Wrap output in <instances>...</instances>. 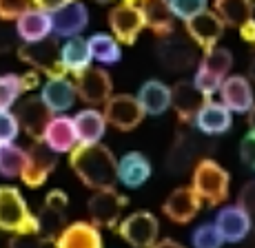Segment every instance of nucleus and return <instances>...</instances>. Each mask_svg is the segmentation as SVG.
I'll return each instance as SVG.
<instances>
[{
    "label": "nucleus",
    "mask_w": 255,
    "mask_h": 248,
    "mask_svg": "<svg viewBox=\"0 0 255 248\" xmlns=\"http://www.w3.org/2000/svg\"><path fill=\"white\" fill-rule=\"evenodd\" d=\"M78 144H98L107 131V120L98 109H82L73 115Z\"/></svg>",
    "instance_id": "obj_28"
},
{
    "label": "nucleus",
    "mask_w": 255,
    "mask_h": 248,
    "mask_svg": "<svg viewBox=\"0 0 255 248\" xmlns=\"http://www.w3.org/2000/svg\"><path fill=\"white\" fill-rule=\"evenodd\" d=\"M238 206L251 217V222L255 224V179L253 182H247L242 188H240L238 195Z\"/></svg>",
    "instance_id": "obj_39"
},
{
    "label": "nucleus",
    "mask_w": 255,
    "mask_h": 248,
    "mask_svg": "<svg viewBox=\"0 0 255 248\" xmlns=\"http://www.w3.org/2000/svg\"><path fill=\"white\" fill-rule=\"evenodd\" d=\"M20 133V126L18 120L11 111H0V147L4 144H13Z\"/></svg>",
    "instance_id": "obj_37"
},
{
    "label": "nucleus",
    "mask_w": 255,
    "mask_h": 248,
    "mask_svg": "<svg viewBox=\"0 0 255 248\" xmlns=\"http://www.w3.org/2000/svg\"><path fill=\"white\" fill-rule=\"evenodd\" d=\"M155 53H158V60L164 69L169 71H184L191 65H195V45L189 40L186 36L180 33H169L164 38H158V45H155Z\"/></svg>",
    "instance_id": "obj_9"
},
{
    "label": "nucleus",
    "mask_w": 255,
    "mask_h": 248,
    "mask_svg": "<svg viewBox=\"0 0 255 248\" xmlns=\"http://www.w3.org/2000/svg\"><path fill=\"white\" fill-rule=\"evenodd\" d=\"M135 98H138L144 115H162L171 106V86H166L160 80H146Z\"/></svg>",
    "instance_id": "obj_27"
},
{
    "label": "nucleus",
    "mask_w": 255,
    "mask_h": 248,
    "mask_svg": "<svg viewBox=\"0 0 255 248\" xmlns=\"http://www.w3.org/2000/svg\"><path fill=\"white\" fill-rule=\"evenodd\" d=\"M195 126H198L200 133L204 135H220L224 131L231 129L233 124V113L222 104V102L207 100V104L198 111L195 115Z\"/></svg>",
    "instance_id": "obj_24"
},
{
    "label": "nucleus",
    "mask_w": 255,
    "mask_h": 248,
    "mask_svg": "<svg viewBox=\"0 0 255 248\" xmlns=\"http://www.w3.org/2000/svg\"><path fill=\"white\" fill-rule=\"evenodd\" d=\"M118 235L131 248H151L158 242L160 222L151 211H135L118 224Z\"/></svg>",
    "instance_id": "obj_5"
},
{
    "label": "nucleus",
    "mask_w": 255,
    "mask_h": 248,
    "mask_svg": "<svg viewBox=\"0 0 255 248\" xmlns=\"http://www.w3.org/2000/svg\"><path fill=\"white\" fill-rule=\"evenodd\" d=\"M184 27H186V38H189L193 45L202 47L204 51L218 47V40L222 38L224 29H227L224 22L220 20L213 11H209V9H204L198 16L189 18V20L184 22Z\"/></svg>",
    "instance_id": "obj_14"
},
{
    "label": "nucleus",
    "mask_w": 255,
    "mask_h": 248,
    "mask_svg": "<svg viewBox=\"0 0 255 248\" xmlns=\"http://www.w3.org/2000/svg\"><path fill=\"white\" fill-rule=\"evenodd\" d=\"M76 95L82 102L91 106L105 104L107 100L114 95V82L111 76L100 67H89L87 71H82L80 76H76Z\"/></svg>",
    "instance_id": "obj_12"
},
{
    "label": "nucleus",
    "mask_w": 255,
    "mask_h": 248,
    "mask_svg": "<svg viewBox=\"0 0 255 248\" xmlns=\"http://www.w3.org/2000/svg\"><path fill=\"white\" fill-rule=\"evenodd\" d=\"M58 164V158L51 149H47L42 142H33L31 147L24 151V164L20 171V179L24 186L40 188L49 179Z\"/></svg>",
    "instance_id": "obj_8"
},
{
    "label": "nucleus",
    "mask_w": 255,
    "mask_h": 248,
    "mask_svg": "<svg viewBox=\"0 0 255 248\" xmlns=\"http://www.w3.org/2000/svg\"><path fill=\"white\" fill-rule=\"evenodd\" d=\"M102 115H105L107 124H111L118 131H133L135 126H140L142 120H144V111H142L138 98L131 93L111 95V98L105 102Z\"/></svg>",
    "instance_id": "obj_10"
},
{
    "label": "nucleus",
    "mask_w": 255,
    "mask_h": 248,
    "mask_svg": "<svg viewBox=\"0 0 255 248\" xmlns=\"http://www.w3.org/2000/svg\"><path fill=\"white\" fill-rule=\"evenodd\" d=\"M109 27L111 33L118 40V45H133L138 40L140 31L144 29V20L138 9V4H127L120 2L109 11Z\"/></svg>",
    "instance_id": "obj_13"
},
{
    "label": "nucleus",
    "mask_w": 255,
    "mask_h": 248,
    "mask_svg": "<svg viewBox=\"0 0 255 248\" xmlns=\"http://www.w3.org/2000/svg\"><path fill=\"white\" fill-rule=\"evenodd\" d=\"M207 2L209 0H169V7H171L173 18H182L186 22L189 18L202 13L207 9Z\"/></svg>",
    "instance_id": "obj_36"
},
{
    "label": "nucleus",
    "mask_w": 255,
    "mask_h": 248,
    "mask_svg": "<svg viewBox=\"0 0 255 248\" xmlns=\"http://www.w3.org/2000/svg\"><path fill=\"white\" fill-rule=\"evenodd\" d=\"M202 208V202L191 186H178L162 202V213L173 224H189Z\"/></svg>",
    "instance_id": "obj_15"
},
{
    "label": "nucleus",
    "mask_w": 255,
    "mask_h": 248,
    "mask_svg": "<svg viewBox=\"0 0 255 248\" xmlns=\"http://www.w3.org/2000/svg\"><path fill=\"white\" fill-rule=\"evenodd\" d=\"M91 60L93 58H91L89 45H87V40L80 36L69 38V40L60 47V62H62L65 74L80 76L82 71H87L91 67Z\"/></svg>",
    "instance_id": "obj_29"
},
{
    "label": "nucleus",
    "mask_w": 255,
    "mask_h": 248,
    "mask_svg": "<svg viewBox=\"0 0 255 248\" xmlns=\"http://www.w3.org/2000/svg\"><path fill=\"white\" fill-rule=\"evenodd\" d=\"M69 166L91 191H107L118 182V158L105 144H78L69 153Z\"/></svg>",
    "instance_id": "obj_1"
},
{
    "label": "nucleus",
    "mask_w": 255,
    "mask_h": 248,
    "mask_svg": "<svg viewBox=\"0 0 255 248\" xmlns=\"http://www.w3.org/2000/svg\"><path fill=\"white\" fill-rule=\"evenodd\" d=\"M87 25H89V11L80 0L65 4L51 13V33H56V36L76 38L85 31Z\"/></svg>",
    "instance_id": "obj_16"
},
{
    "label": "nucleus",
    "mask_w": 255,
    "mask_h": 248,
    "mask_svg": "<svg viewBox=\"0 0 255 248\" xmlns=\"http://www.w3.org/2000/svg\"><path fill=\"white\" fill-rule=\"evenodd\" d=\"M93 2H100V4H107V2H114V0H93Z\"/></svg>",
    "instance_id": "obj_49"
},
{
    "label": "nucleus",
    "mask_w": 255,
    "mask_h": 248,
    "mask_svg": "<svg viewBox=\"0 0 255 248\" xmlns=\"http://www.w3.org/2000/svg\"><path fill=\"white\" fill-rule=\"evenodd\" d=\"M16 120L18 126L33 140V142H42L47 124L51 122L53 113L45 106V102L40 100V95H27L18 102L16 106Z\"/></svg>",
    "instance_id": "obj_11"
},
{
    "label": "nucleus",
    "mask_w": 255,
    "mask_h": 248,
    "mask_svg": "<svg viewBox=\"0 0 255 248\" xmlns=\"http://www.w3.org/2000/svg\"><path fill=\"white\" fill-rule=\"evenodd\" d=\"M191 188L200 197L202 204L209 206H220L227 202L229 188H231V175L224 166H220L215 160L202 158L195 162L193 173H191Z\"/></svg>",
    "instance_id": "obj_2"
},
{
    "label": "nucleus",
    "mask_w": 255,
    "mask_h": 248,
    "mask_svg": "<svg viewBox=\"0 0 255 248\" xmlns=\"http://www.w3.org/2000/svg\"><path fill=\"white\" fill-rule=\"evenodd\" d=\"M71 2H76V0H33V7L42 9V11H47V13H53V11H58L60 7L71 4Z\"/></svg>",
    "instance_id": "obj_43"
},
{
    "label": "nucleus",
    "mask_w": 255,
    "mask_h": 248,
    "mask_svg": "<svg viewBox=\"0 0 255 248\" xmlns=\"http://www.w3.org/2000/svg\"><path fill=\"white\" fill-rule=\"evenodd\" d=\"M122 2H127V4H135V2H140V0H122Z\"/></svg>",
    "instance_id": "obj_50"
},
{
    "label": "nucleus",
    "mask_w": 255,
    "mask_h": 248,
    "mask_svg": "<svg viewBox=\"0 0 255 248\" xmlns=\"http://www.w3.org/2000/svg\"><path fill=\"white\" fill-rule=\"evenodd\" d=\"M247 118H249V129L255 131V102H253V106L247 111Z\"/></svg>",
    "instance_id": "obj_47"
},
{
    "label": "nucleus",
    "mask_w": 255,
    "mask_h": 248,
    "mask_svg": "<svg viewBox=\"0 0 255 248\" xmlns=\"http://www.w3.org/2000/svg\"><path fill=\"white\" fill-rule=\"evenodd\" d=\"M249 76H251V80L255 82V47H253V56H251V62H249Z\"/></svg>",
    "instance_id": "obj_48"
},
{
    "label": "nucleus",
    "mask_w": 255,
    "mask_h": 248,
    "mask_svg": "<svg viewBox=\"0 0 255 248\" xmlns=\"http://www.w3.org/2000/svg\"><path fill=\"white\" fill-rule=\"evenodd\" d=\"M215 16L224 22V27H240L253 18L255 0H215Z\"/></svg>",
    "instance_id": "obj_30"
},
{
    "label": "nucleus",
    "mask_w": 255,
    "mask_h": 248,
    "mask_svg": "<svg viewBox=\"0 0 255 248\" xmlns=\"http://www.w3.org/2000/svg\"><path fill=\"white\" fill-rule=\"evenodd\" d=\"M45 242L38 233H18V235H11L9 240V248H42Z\"/></svg>",
    "instance_id": "obj_41"
},
{
    "label": "nucleus",
    "mask_w": 255,
    "mask_h": 248,
    "mask_svg": "<svg viewBox=\"0 0 255 248\" xmlns=\"http://www.w3.org/2000/svg\"><path fill=\"white\" fill-rule=\"evenodd\" d=\"M24 164V149L16 144H4L0 147V175L4 177H20Z\"/></svg>",
    "instance_id": "obj_33"
},
{
    "label": "nucleus",
    "mask_w": 255,
    "mask_h": 248,
    "mask_svg": "<svg viewBox=\"0 0 255 248\" xmlns=\"http://www.w3.org/2000/svg\"><path fill=\"white\" fill-rule=\"evenodd\" d=\"M13 40H16V29L9 25V22L0 20V53L11 51Z\"/></svg>",
    "instance_id": "obj_42"
},
{
    "label": "nucleus",
    "mask_w": 255,
    "mask_h": 248,
    "mask_svg": "<svg viewBox=\"0 0 255 248\" xmlns=\"http://www.w3.org/2000/svg\"><path fill=\"white\" fill-rule=\"evenodd\" d=\"M42 144L51 149L53 153H71L78 147V135L73 118L69 115H53L51 122L47 124L45 135H42Z\"/></svg>",
    "instance_id": "obj_22"
},
{
    "label": "nucleus",
    "mask_w": 255,
    "mask_h": 248,
    "mask_svg": "<svg viewBox=\"0 0 255 248\" xmlns=\"http://www.w3.org/2000/svg\"><path fill=\"white\" fill-rule=\"evenodd\" d=\"M231 67H233V53L227 47H213V49L204 51V58L200 62L198 71L215 78L218 82H224V78L229 76Z\"/></svg>",
    "instance_id": "obj_31"
},
{
    "label": "nucleus",
    "mask_w": 255,
    "mask_h": 248,
    "mask_svg": "<svg viewBox=\"0 0 255 248\" xmlns=\"http://www.w3.org/2000/svg\"><path fill=\"white\" fill-rule=\"evenodd\" d=\"M151 248H186V246L180 244V242H175V240H160V242H155Z\"/></svg>",
    "instance_id": "obj_46"
},
{
    "label": "nucleus",
    "mask_w": 255,
    "mask_h": 248,
    "mask_svg": "<svg viewBox=\"0 0 255 248\" xmlns=\"http://www.w3.org/2000/svg\"><path fill=\"white\" fill-rule=\"evenodd\" d=\"M33 7V0H0V20H18L24 11Z\"/></svg>",
    "instance_id": "obj_38"
},
{
    "label": "nucleus",
    "mask_w": 255,
    "mask_h": 248,
    "mask_svg": "<svg viewBox=\"0 0 255 248\" xmlns=\"http://www.w3.org/2000/svg\"><path fill=\"white\" fill-rule=\"evenodd\" d=\"M20 80H22V91H24V93H27V91H31V89H36V86L40 84L38 71H27V74L20 76Z\"/></svg>",
    "instance_id": "obj_45"
},
{
    "label": "nucleus",
    "mask_w": 255,
    "mask_h": 248,
    "mask_svg": "<svg viewBox=\"0 0 255 248\" xmlns=\"http://www.w3.org/2000/svg\"><path fill=\"white\" fill-rule=\"evenodd\" d=\"M0 231L18 235V233H38V220L29 211L22 193L16 186H0Z\"/></svg>",
    "instance_id": "obj_3"
},
{
    "label": "nucleus",
    "mask_w": 255,
    "mask_h": 248,
    "mask_svg": "<svg viewBox=\"0 0 255 248\" xmlns=\"http://www.w3.org/2000/svg\"><path fill=\"white\" fill-rule=\"evenodd\" d=\"M18 58L29 65L33 71L45 74L47 78H56V76H65L60 62V42L56 36L42 38L36 42H22L18 47Z\"/></svg>",
    "instance_id": "obj_4"
},
{
    "label": "nucleus",
    "mask_w": 255,
    "mask_h": 248,
    "mask_svg": "<svg viewBox=\"0 0 255 248\" xmlns=\"http://www.w3.org/2000/svg\"><path fill=\"white\" fill-rule=\"evenodd\" d=\"M215 228L220 231L224 242L229 244H238V242L247 240L249 233L253 228V222L242 208L235 204V206H224L222 211L215 215Z\"/></svg>",
    "instance_id": "obj_19"
},
{
    "label": "nucleus",
    "mask_w": 255,
    "mask_h": 248,
    "mask_svg": "<svg viewBox=\"0 0 255 248\" xmlns=\"http://www.w3.org/2000/svg\"><path fill=\"white\" fill-rule=\"evenodd\" d=\"M16 36L22 42H36L51 36V13L31 7L16 20Z\"/></svg>",
    "instance_id": "obj_26"
},
{
    "label": "nucleus",
    "mask_w": 255,
    "mask_h": 248,
    "mask_svg": "<svg viewBox=\"0 0 255 248\" xmlns=\"http://www.w3.org/2000/svg\"><path fill=\"white\" fill-rule=\"evenodd\" d=\"M144 27L151 29L158 38L173 33V13H171L169 0H140L138 4Z\"/></svg>",
    "instance_id": "obj_25"
},
{
    "label": "nucleus",
    "mask_w": 255,
    "mask_h": 248,
    "mask_svg": "<svg viewBox=\"0 0 255 248\" xmlns=\"http://www.w3.org/2000/svg\"><path fill=\"white\" fill-rule=\"evenodd\" d=\"M207 100H211V98L200 93L193 82L180 80L171 86V106H173V111L178 113V120L184 124L193 122L198 111L207 104Z\"/></svg>",
    "instance_id": "obj_17"
},
{
    "label": "nucleus",
    "mask_w": 255,
    "mask_h": 248,
    "mask_svg": "<svg viewBox=\"0 0 255 248\" xmlns=\"http://www.w3.org/2000/svg\"><path fill=\"white\" fill-rule=\"evenodd\" d=\"M24 93L22 80L16 74L0 76V111H11V106L18 102V98Z\"/></svg>",
    "instance_id": "obj_34"
},
{
    "label": "nucleus",
    "mask_w": 255,
    "mask_h": 248,
    "mask_svg": "<svg viewBox=\"0 0 255 248\" xmlns=\"http://www.w3.org/2000/svg\"><path fill=\"white\" fill-rule=\"evenodd\" d=\"M127 204H129V199L120 195L116 188L93 191V195L87 202V213H89V220L96 228H116L120 224Z\"/></svg>",
    "instance_id": "obj_6"
},
{
    "label": "nucleus",
    "mask_w": 255,
    "mask_h": 248,
    "mask_svg": "<svg viewBox=\"0 0 255 248\" xmlns=\"http://www.w3.org/2000/svg\"><path fill=\"white\" fill-rule=\"evenodd\" d=\"M220 98L222 104L231 113H247L253 106V86L244 76H227L220 84Z\"/></svg>",
    "instance_id": "obj_21"
},
{
    "label": "nucleus",
    "mask_w": 255,
    "mask_h": 248,
    "mask_svg": "<svg viewBox=\"0 0 255 248\" xmlns=\"http://www.w3.org/2000/svg\"><path fill=\"white\" fill-rule=\"evenodd\" d=\"M151 177V162L140 151H129L118 160V182L127 188H140Z\"/></svg>",
    "instance_id": "obj_23"
},
{
    "label": "nucleus",
    "mask_w": 255,
    "mask_h": 248,
    "mask_svg": "<svg viewBox=\"0 0 255 248\" xmlns=\"http://www.w3.org/2000/svg\"><path fill=\"white\" fill-rule=\"evenodd\" d=\"M238 29H240V36H242V40L255 47V18H249V20L242 22Z\"/></svg>",
    "instance_id": "obj_44"
},
{
    "label": "nucleus",
    "mask_w": 255,
    "mask_h": 248,
    "mask_svg": "<svg viewBox=\"0 0 255 248\" xmlns=\"http://www.w3.org/2000/svg\"><path fill=\"white\" fill-rule=\"evenodd\" d=\"M76 84L67 76H56L47 78V82L40 89V100L45 102V106L51 111L53 115L65 113L73 106L76 102Z\"/></svg>",
    "instance_id": "obj_18"
},
{
    "label": "nucleus",
    "mask_w": 255,
    "mask_h": 248,
    "mask_svg": "<svg viewBox=\"0 0 255 248\" xmlns=\"http://www.w3.org/2000/svg\"><path fill=\"white\" fill-rule=\"evenodd\" d=\"M87 45H89L91 58L102 62V65H114V62L120 60V45L109 33H93L87 40Z\"/></svg>",
    "instance_id": "obj_32"
},
{
    "label": "nucleus",
    "mask_w": 255,
    "mask_h": 248,
    "mask_svg": "<svg viewBox=\"0 0 255 248\" xmlns=\"http://www.w3.org/2000/svg\"><path fill=\"white\" fill-rule=\"evenodd\" d=\"M222 244H224V240L213 222L198 226L193 231V235H191V246L193 248H222Z\"/></svg>",
    "instance_id": "obj_35"
},
{
    "label": "nucleus",
    "mask_w": 255,
    "mask_h": 248,
    "mask_svg": "<svg viewBox=\"0 0 255 248\" xmlns=\"http://www.w3.org/2000/svg\"><path fill=\"white\" fill-rule=\"evenodd\" d=\"M53 244L56 248H105V240L91 222H73L62 228Z\"/></svg>",
    "instance_id": "obj_20"
},
{
    "label": "nucleus",
    "mask_w": 255,
    "mask_h": 248,
    "mask_svg": "<svg viewBox=\"0 0 255 248\" xmlns=\"http://www.w3.org/2000/svg\"><path fill=\"white\" fill-rule=\"evenodd\" d=\"M240 158H242V162L247 164L249 168L255 171V131H251V129L244 133L242 142H240Z\"/></svg>",
    "instance_id": "obj_40"
},
{
    "label": "nucleus",
    "mask_w": 255,
    "mask_h": 248,
    "mask_svg": "<svg viewBox=\"0 0 255 248\" xmlns=\"http://www.w3.org/2000/svg\"><path fill=\"white\" fill-rule=\"evenodd\" d=\"M67 206H69V197H67L65 191L60 188H53V191L47 193L45 202H42L40 213L36 215L38 220V235L42 237V242H53L60 231L67 226Z\"/></svg>",
    "instance_id": "obj_7"
}]
</instances>
